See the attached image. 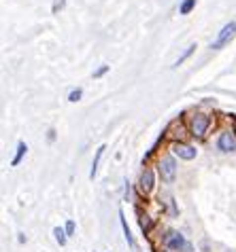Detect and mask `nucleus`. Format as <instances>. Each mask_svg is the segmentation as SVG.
Segmentation results:
<instances>
[{"label":"nucleus","mask_w":236,"mask_h":252,"mask_svg":"<svg viewBox=\"0 0 236 252\" xmlns=\"http://www.w3.org/2000/svg\"><path fill=\"white\" fill-rule=\"evenodd\" d=\"M185 123H187V129H190V136L202 140V138H206V131L211 129L213 119L204 113H194L192 117H187Z\"/></svg>","instance_id":"f257e3e1"},{"label":"nucleus","mask_w":236,"mask_h":252,"mask_svg":"<svg viewBox=\"0 0 236 252\" xmlns=\"http://www.w3.org/2000/svg\"><path fill=\"white\" fill-rule=\"evenodd\" d=\"M157 172L164 183H172L177 178V161L175 155H162L157 161Z\"/></svg>","instance_id":"f03ea898"},{"label":"nucleus","mask_w":236,"mask_h":252,"mask_svg":"<svg viewBox=\"0 0 236 252\" xmlns=\"http://www.w3.org/2000/svg\"><path fill=\"white\" fill-rule=\"evenodd\" d=\"M162 244H164V248L168 252H187L190 250V244H187L185 235L179 233V231H168V233L164 235Z\"/></svg>","instance_id":"7ed1b4c3"},{"label":"nucleus","mask_w":236,"mask_h":252,"mask_svg":"<svg viewBox=\"0 0 236 252\" xmlns=\"http://www.w3.org/2000/svg\"><path fill=\"white\" fill-rule=\"evenodd\" d=\"M156 191V172L154 167H145L138 178V193L141 195H151Z\"/></svg>","instance_id":"20e7f679"},{"label":"nucleus","mask_w":236,"mask_h":252,"mask_svg":"<svg viewBox=\"0 0 236 252\" xmlns=\"http://www.w3.org/2000/svg\"><path fill=\"white\" fill-rule=\"evenodd\" d=\"M170 151H172V155L179 157V159H183V161H192V159H196V155H198L196 146H192L187 142H172Z\"/></svg>","instance_id":"39448f33"},{"label":"nucleus","mask_w":236,"mask_h":252,"mask_svg":"<svg viewBox=\"0 0 236 252\" xmlns=\"http://www.w3.org/2000/svg\"><path fill=\"white\" fill-rule=\"evenodd\" d=\"M234 34H236V22L232 24H226L224 28H221V32L217 34V38H215V43L211 45V49H221V47H226L230 40L234 38Z\"/></svg>","instance_id":"423d86ee"},{"label":"nucleus","mask_w":236,"mask_h":252,"mask_svg":"<svg viewBox=\"0 0 236 252\" xmlns=\"http://www.w3.org/2000/svg\"><path fill=\"white\" fill-rule=\"evenodd\" d=\"M217 146H219V151H224V153L236 151V136L230 134V131H221L217 138Z\"/></svg>","instance_id":"0eeeda50"},{"label":"nucleus","mask_w":236,"mask_h":252,"mask_svg":"<svg viewBox=\"0 0 236 252\" xmlns=\"http://www.w3.org/2000/svg\"><path fill=\"white\" fill-rule=\"evenodd\" d=\"M119 222H121V229H123V237H126V242H128V246L134 250L136 248V242H134V237H132L130 233V227H128V222H126V216H123V212L119 210Z\"/></svg>","instance_id":"6e6552de"},{"label":"nucleus","mask_w":236,"mask_h":252,"mask_svg":"<svg viewBox=\"0 0 236 252\" xmlns=\"http://www.w3.org/2000/svg\"><path fill=\"white\" fill-rule=\"evenodd\" d=\"M105 151H107L105 144L96 149V155H94V161H92V170H89V178H96V174H98V165H100V159H102V153Z\"/></svg>","instance_id":"1a4fd4ad"},{"label":"nucleus","mask_w":236,"mask_h":252,"mask_svg":"<svg viewBox=\"0 0 236 252\" xmlns=\"http://www.w3.org/2000/svg\"><path fill=\"white\" fill-rule=\"evenodd\" d=\"M138 225H141V229L145 231V233H151V227H154V220H151V216H149V214L138 212Z\"/></svg>","instance_id":"9d476101"},{"label":"nucleus","mask_w":236,"mask_h":252,"mask_svg":"<svg viewBox=\"0 0 236 252\" xmlns=\"http://www.w3.org/2000/svg\"><path fill=\"white\" fill-rule=\"evenodd\" d=\"M26 151H28L26 142H19V144H17V153H15V157H13V161H11V165H13V167L22 163V159H24V155H26Z\"/></svg>","instance_id":"9b49d317"},{"label":"nucleus","mask_w":236,"mask_h":252,"mask_svg":"<svg viewBox=\"0 0 236 252\" xmlns=\"http://www.w3.org/2000/svg\"><path fill=\"white\" fill-rule=\"evenodd\" d=\"M53 235H55V242H58L60 246H66V240H68V235H66V229H60V227H55V229H53Z\"/></svg>","instance_id":"f8f14e48"},{"label":"nucleus","mask_w":236,"mask_h":252,"mask_svg":"<svg viewBox=\"0 0 236 252\" xmlns=\"http://www.w3.org/2000/svg\"><path fill=\"white\" fill-rule=\"evenodd\" d=\"M194 6H196V0H183L181 6H179V13H181V15H190L194 11Z\"/></svg>","instance_id":"ddd939ff"},{"label":"nucleus","mask_w":236,"mask_h":252,"mask_svg":"<svg viewBox=\"0 0 236 252\" xmlns=\"http://www.w3.org/2000/svg\"><path fill=\"white\" fill-rule=\"evenodd\" d=\"M194 51H196V45H190V47H187V49H185V53L181 55V58H179V60L175 62V64H172V68H179V66H181V64H183V62H185L187 58H190V55H192Z\"/></svg>","instance_id":"4468645a"},{"label":"nucleus","mask_w":236,"mask_h":252,"mask_svg":"<svg viewBox=\"0 0 236 252\" xmlns=\"http://www.w3.org/2000/svg\"><path fill=\"white\" fill-rule=\"evenodd\" d=\"M81 95H83L81 89H75V92H71V95H68V102H79Z\"/></svg>","instance_id":"2eb2a0df"},{"label":"nucleus","mask_w":236,"mask_h":252,"mask_svg":"<svg viewBox=\"0 0 236 252\" xmlns=\"http://www.w3.org/2000/svg\"><path fill=\"white\" fill-rule=\"evenodd\" d=\"M107 70H109V66H100V68L94 72V79H100L102 74H107Z\"/></svg>","instance_id":"dca6fc26"},{"label":"nucleus","mask_w":236,"mask_h":252,"mask_svg":"<svg viewBox=\"0 0 236 252\" xmlns=\"http://www.w3.org/2000/svg\"><path fill=\"white\" fill-rule=\"evenodd\" d=\"M64 229H66V235H68V237H71V235L75 233V222H73V220H68Z\"/></svg>","instance_id":"f3484780"},{"label":"nucleus","mask_w":236,"mask_h":252,"mask_svg":"<svg viewBox=\"0 0 236 252\" xmlns=\"http://www.w3.org/2000/svg\"><path fill=\"white\" fill-rule=\"evenodd\" d=\"M62 6H64V0H55V4H53V11L62 9Z\"/></svg>","instance_id":"a211bd4d"},{"label":"nucleus","mask_w":236,"mask_h":252,"mask_svg":"<svg viewBox=\"0 0 236 252\" xmlns=\"http://www.w3.org/2000/svg\"><path fill=\"white\" fill-rule=\"evenodd\" d=\"M232 134L236 136V119H234V123H232Z\"/></svg>","instance_id":"6ab92c4d"}]
</instances>
